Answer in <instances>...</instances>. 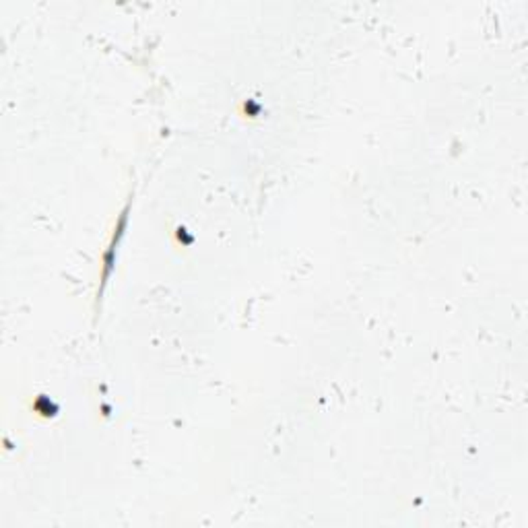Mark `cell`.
<instances>
[{
  "label": "cell",
  "mask_w": 528,
  "mask_h": 528,
  "mask_svg": "<svg viewBox=\"0 0 528 528\" xmlns=\"http://www.w3.org/2000/svg\"><path fill=\"white\" fill-rule=\"evenodd\" d=\"M126 219H129V207L122 211V217H120V223H118V232L114 234V240H112V244H110V250H108V254H106V268H104V274H102V287H100V293H97V297L104 293V287H106V283H108V279H110V272H112V266H114V252L118 250V240L122 238V234H124V225H126Z\"/></svg>",
  "instance_id": "6da1fadb"
}]
</instances>
